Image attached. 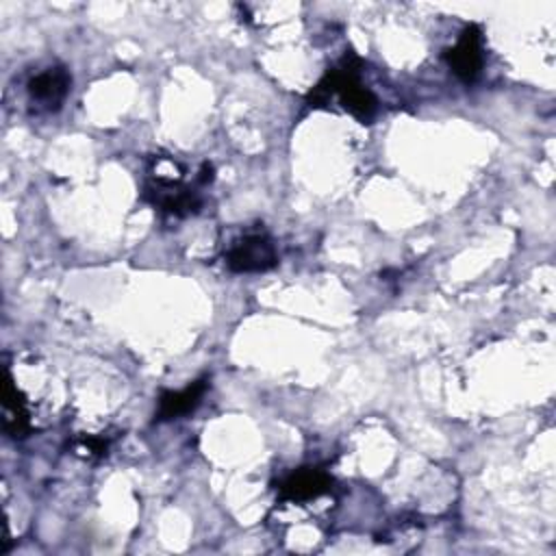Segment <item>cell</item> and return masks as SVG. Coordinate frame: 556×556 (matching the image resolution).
I'll return each mask as SVG.
<instances>
[{"label": "cell", "mask_w": 556, "mask_h": 556, "mask_svg": "<svg viewBox=\"0 0 556 556\" xmlns=\"http://www.w3.org/2000/svg\"><path fill=\"white\" fill-rule=\"evenodd\" d=\"M330 486H332V478L328 471L319 467H302L289 473L278 484V497L287 502H308L328 493Z\"/></svg>", "instance_id": "5"}, {"label": "cell", "mask_w": 556, "mask_h": 556, "mask_svg": "<svg viewBox=\"0 0 556 556\" xmlns=\"http://www.w3.org/2000/svg\"><path fill=\"white\" fill-rule=\"evenodd\" d=\"M361 59L354 52H348L337 67L328 70L324 78L308 91V106H326L332 96H339V102L356 119L369 122L378 109L376 96L361 83Z\"/></svg>", "instance_id": "1"}, {"label": "cell", "mask_w": 556, "mask_h": 556, "mask_svg": "<svg viewBox=\"0 0 556 556\" xmlns=\"http://www.w3.org/2000/svg\"><path fill=\"white\" fill-rule=\"evenodd\" d=\"M226 265L235 274H256L267 271L278 263L276 248L271 239L263 232L245 235L243 239L235 241L228 252L224 254Z\"/></svg>", "instance_id": "2"}, {"label": "cell", "mask_w": 556, "mask_h": 556, "mask_svg": "<svg viewBox=\"0 0 556 556\" xmlns=\"http://www.w3.org/2000/svg\"><path fill=\"white\" fill-rule=\"evenodd\" d=\"M445 63L454 72V76L463 83H473L482 70V30L478 24H467L454 48L445 50Z\"/></svg>", "instance_id": "3"}, {"label": "cell", "mask_w": 556, "mask_h": 556, "mask_svg": "<svg viewBox=\"0 0 556 556\" xmlns=\"http://www.w3.org/2000/svg\"><path fill=\"white\" fill-rule=\"evenodd\" d=\"M72 76L63 65L48 67L28 80V98L37 111H56L70 93Z\"/></svg>", "instance_id": "4"}, {"label": "cell", "mask_w": 556, "mask_h": 556, "mask_svg": "<svg viewBox=\"0 0 556 556\" xmlns=\"http://www.w3.org/2000/svg\"><path fill=\"white\" fill-rule=\"evenodd\" d=\"M206 389H208V378H200L180 391H163L159 397L156 421H169L191 413L202 402Z\"/></svg>", "instance_id": "6"}]
</instances>
